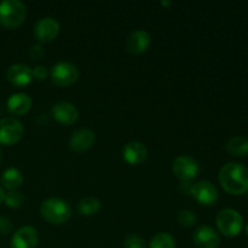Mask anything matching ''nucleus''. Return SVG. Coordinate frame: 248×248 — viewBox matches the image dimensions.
Returning a JSON list of instances; mask_svg holds the SVG:
<instances>
[{
	"mask_svg": "<svg viewBox=\"0 0 248 248\" xmlns=\"http://www.w3.org/2000/svg\"><path fill=\"white\" fill-rule=\"evenodd\" d=\"M227 152L232 156H246L248 154V138L236 136L230 138L225 144Z\"/></svg>",
	"mask_w": 248,
	"mask_h": 248,
	"instance_id": "obj_19",
	"label": "nucleus"
},
{
	"mask_svg": "<svg viewBox=\"0 0 248 248\" xmlns=\"http://www.w3.org/2000/svg\"><path fill=\"white\" fill-rule=\"evenodd\" d=\"M47 75V69L44 65H36L33 68V78L36 80H44Z\"/></svg>",
	"mask_w": 248,
	"mask_h": 248,
	"instance_id": "obj_27",
	"label": "nucleus"
},
{
	"mask_svg": "<svg viewBox=\"0 0 248 248\" xmlns=\"http://www.w3.org/2000/svg\"><path fill=\"white\" fill-rule=\"evenodd\" d=\"M216 224L224 236L234 237L241 232L244 228V219L234 208H223L217 215Z\"/></svg>",
	"mask_w": 248,
	"mask_h": 248,
	"instance_id": "obj_4",
	"label": "nucleus"
},
{
	"mask_svg": "<svg viewBox=\"0 0 248 248\" xmlns=\"http://www.w3.org/2000/svg\"><path fill=\"white\" fill-rule=\"evenodd\" d=\"M177 219H178L179 224L183 225V227H193L196 223L198 218H196V215L190 210H181L177 215Z\"/></svg>",
	"mask_w": 248,
	"mask_h": 248,
	"instance_id": "obj_23",
	"label": "nucleus"
},
{
	"mask_svg": "<svg viewBox=\"0 0 248 248\" xmlns=\"http://www.w3.org/2000/svg\"><path fill=\"white\" fill-rule=\"evenodd\" d=\"M27 9L19 0H4L0 2V24L5 28H16L24 21Z\"/></svg>",
	"mask_w": 248,
	"mask_h": 248,
	"instance_id": "obj_3",
	"label": "nucleus"
},
{
	"mask_svg": "<svg viewBox=\"0 0 248 248\" xmlns=\"http://www.w3.org/2000/svg\"><path fill=\"white\" fill-rule=\"evenodd\" d=\"M246 232H247V235H248V224L246 225Z\"/></svg>",
	"mask_w": 248,
	"mask_h": 248,
	"instance_id": "obj_31",
	"label": "nucleus"
},
{
	"mask_svg": "<svg viewBox=\"0 0 248 248\" xmlns=\"http://www.w3.org/2000/svg\"><path fill=\"white\" fill-rule=\"evenodd\" d=\"M124 245H125L126 248H145L144 239L136 234L128 235L125 239Z\"/></svg>",
	"mask_w": 248,
	"mask_h": 248,
	"instance_id": "obj_24",
	"label": "nucleus"
},
{
	"mask_svg": "<svg viewBox=\"0 0 248 248\" xmlns=\"http://www.w3.org/2000/svg\"><path fill=\"white\" fill-rule=\"evenodd\" d=\"M1 159H2V154H1V150H0V161H1Z\"/></svg>",
	"mask_w": 248,
	"mask_h": 248,
	"instance_id": "obj_30",
	"label": "nucleus"
},
{
	"mask_svg": "<svg viewBox=\"0 0 248 248\" xmlns=\"http://www.w3.org/2000/svg\"><path fill=\"white\" fill-rule=\"evenodd\" d=\"M6 106L9 111H11L15 115H23L31 109V98L26 93L17 92L11 94L6 102Z\"/></svg>",
	"mask_w": 248,
	"mask_h": 248,
	"instance_id": "obj_17",
	"label": "nucleus"
},
{
	"mask_svg": "<svg viewBox=\"0 0 248 248\" xmlns=\"http://www.w3.org/2000/svg\"><path fill=\"white\" fill-rule=\"evenodd\" d=\"M171 4V1H161V5H170Z\"/></svg>",
	"mask_w": 248,
	"mask_h": 248,
	"instance_id": "obj_29",
	"label": "nucleus"
},
{
	"mask_svg": "<svg viewBox=\"0 0 248 248\" xmlns=\"http://www.w3.org/2000/svg\"><path fill=\"white\" fill-rule=\"evenodd\" d=\"M23 133V125L19 120L15 118L0 119V144H15L21 140Z\"/></svg>",
	"mask_w": 248,
	"mask_h": 248,
	"instance_id": "obj_6",
	"label": "nucleus"
},
{
	"mask_svg": "<svg viewBox=\"0 0 248 248\" xmlns=\"http://www.w3.org/2000/svg\"><path fill=\"white\" fill-rule=\"evenodd\" d=\"M79 78V69L72 62H57L51 68V80L58 86H69Z\"/></svg>",
	"mask_w": 248,
	"mask_h": 248,
	"instance_id": "obj_5",
	"label": "nucleus"
},
{
	"mask_svg": "<svg viewBox=\"0 0 248 248\" xmlns=\"http://www.w3.org/2000/svg\"><path fill=\"white\" fill-rule=\"evenodd\" d=\"M60 31V23L50 16L43 17L34 26V36L40 43H48L57 36Z\"/></svg>",
	"mask_w": 248,
	"mask_h": 248,
	"instance_id": "obj_9",
	"label": "nucleus"
},
{
	"mask_svg": "<svg viewBox=\"0 0 248 248\" xmlns=\"http://www.w3.org/2000/svg\"><path fill=\"white\" fill-rule=\"evenodd\" d=\"M6 78L15 86H26L34 79L33 69L27 64L16 63L10 65L6 72Z\"/></svg>",
	"mask_w": 248,
	"mask_h": 248,
	"instance_id": "obj_13",
	"label": "nucleus"
},
{
	"mask_svg": "<svg viewBox=\"0 0 248 248\" xmlns=\"http://www.w3.org/2000/svg\"><path fill=\"white\" fill-rule=\"evenodd\" d=\"M148 155L147 147L140 140H132L127 143L123 149V156L126 162L131 165H138L145 160Z\"/></svg>",
	"mask_w": 248,
	"mask_h": 248,
	"instance_id": "obj_16",
	"label": "nucleus"
},
{
	"mask_svg": "<svg viewBox=\"0 0 248 248\" xmlns=\"http://www.w3.org/2000/svg\"><path fill=\"white\" fill-rule=\"evenodd\" d=\"M150 45V34L147 31L138 29L132 31L126 39V50L130 53H142L149 47Z\"/></svg>",
	"mask_w": 248,
	"mask_h": 248,
	"instance_id": "obj_15",
	"label": "nucleus"
},
{
	"mask_svg": "<svg viewBox=\"0 0 248 248\" xmlns=\"http://www.w3.org/2000/svg\"><path fill=\"white\" fill-rule=\"evenodd\" d=\"M43 218L52 224H63L72 216L69 202L60 198H50L43 201L40 206Z\"/></svg>",
	"mask_w": 248,
	"mask_h": 248,
	"instance_id": "obj_2",
	"label": "nucleus"
},
{
	"mask_svg": "<svg viewBox=\"0 0 248 248\" xmlns=\"http://www.w3.org/2000/svg\"><path fill=\"white\" fill-rule=\"evenodd\" d=\"M149 248H176V240L167 232H159L152 239Z\"/></svg>",
	"mask_w": 248,
	"mask_h": 248,
	"instance_id": "obj_21",
	"label": "nucleus"
},
{
	"mask_svg": "<svg viewBox=\"0 0 248 248\" xmlns=\"http://www.w3.org/2000/svg\"><path fill=\"white\" fill-rule=\"evenodd\" d=\"M219 182L227 193L241 195L248 191V169L239 162H228L220 169Z\"/></svg>",
	"mask_w": 248,
	"mask_h": 248,
	"instance_id": "obj_1",
	"label": "nucleus"
},
{
	"mask_svg": "<svg viewBox=\"0 0 248 248\" xmlns=\"http://www.w3.org/2000/svg\"><path fill=\"white\" fill-rule=\"evenodd\" d=\"M51 113H52L53 119L63 125H70V124L75 123L78 115H79L77 107L70 102L65 101H61L53 104Z\"/></svg>",
	"mask_w": 248,
	"mask_h": 248,
	"instance_id": "obj_11",
	"label": "nucleus"
},
{
	"mask_svg": "<svg viewBox=\"0 0 248 248\" xmlns=\"http://www.w3.org/2000/svg\"><path fill=\"white\" fill-rule=\"evenodd\" d=\"M4 201L6 203V206L11 208H17L21 207L24 202V196L22 195V193L17 190H10L7 193H5Z\"/></svg>",
	"mask_w": 248,
	"mask_h": 248,
	"instance_id": "obj_22",
	"label": "nucleus"
},
{
	"mask_svg": "<svg viewBox=\"0 0 248 248\" xmlns=\"http://www.w3.org/2000/svg\"><path fill=\"white\" fill-rule=\"evenodd\" d=\"M12 223L11 220L5 217H0V234L6 235L12 232Z\"/></svg>",
	"mask_w": 248,
	"mask_h": 248,
	"instance_id": "obj_26",
	"label": "nucleus"
},
{
	"mask_svg": "<svg viewBox=\"0 0 248 248\" xmlns=\"http://www.w3.org/2000/svg\"><path fill=\"white\" fill-rule=\"evenodd\" d=\"M96 140V135L90 128H81L78 130L70 136L69 147L74 152H85L93 145Z\"/></svg>",
	"mask_w": 248,
	"mask_h": 248,
	"instance_id": "obj_14",
	"label": "nucleus"
},
{
	"mask_svg": "<svg viewBox=\"0 0 248 248\" xmlns=\"http://www.w3.org/2000/svg\"><path fill=\"white\" fill-rule=\"evenodd\" d=\"M189 194L198 201L199 203L205 206H212L217 202L218 196V189L213 183L208 181H201L198 183L193 184L190 186Z\"/></svg>",
	"mask_w": 248,
	"mask_h": 248,
	"instance_id": "obj_8",
	"label": "nucleus"
},
{
	"mask_svg": "<svg viewBox=\"0 0 248 248\" xmlns=\"http://www.w3.org/2000/svg\"><path fill=\"white\" fill-rule=\"evenodd\" d=\"M4 196H5V191L4 189H2V186H0V203L4 201Z\"/></svg>",
	"mask_w": 248,
	"mask_h": 248,
	"instance_id": "obj_28",
	"label": "nucleus"
},
{
	"mask_svg": "<svg viewBox=\"0 0 248 248\" xmlns=\"http://www.w3.org/2000/svg\"><path fill=\"white\" fill-rule=\"evenodd\" d=\"M0 181H1L2 188L7 189L9 191L16 190L23 183V174L19 170L15 169V167H10V169L5 170L2 172Z\"/></svg>",
	"mask_w": 248,
	"mask_h": 248,
	"instance_id": "obj_18",
	"label": "nucleus"
},
{
	"mask_svg": "<svg viewBox=\"0 0 248 248\" xmlns=\"http://www.w3.org/2000/svg\"><path fill=\"white\" fill-rule=\"evenodd\" d=\"M38 241L39 235L35 228L26 225L12 235L11 248H35Z\"/></svg>",
	"mask_w": 248,
	"mask_h": 248,
	"instance_id": "obj_10",
	"label": "nucleus"
},
{
	"mask_svg": "<svg viewBox=\"0 0 248 248\" xmlns=\"http://www.w3.org/2000/svg\"><path fill=\"white\" fill-rule=\"evenodd\" d=\"M77 210L81 216H93L101 210V201L93 196H87L79 201Z\"/></svg>",
	"mask_w": 248,
	"mask_h": 248,
	"instance_id": "obj_20",
	"label": "nucleus"
},
{
	"mask_svg": "<svg viewBox=\"0 0 248 248\" xmlns=\"http://www.w3.org/2000/svg\"><path fill=\"white\" fill-rule=\"evenodd\" d=\"M172 171L177 178L183 182H189L195 178L200 172V165L194 157L189 155H181L172 165Z\"/></svg>",
	"mask_w": 248,
	"mask_h": 248,
	"instance_id": "obj_7",
	"label": "nucleus"
},
{
	"mask_svg": "<svg viewBox=\"0 0 248 248\" xmlns=\"http://www.w3.org/2000/svg\"><path fill=\"white\" fill-rule=\"evenodd\" d=\"M194 244L199 248H217L220 244L218 232L208 225L199 227L193 234Z\"/></svg>",
	"mask_w": 248,
	"mask_h": 248,
	"instance_id": "obj_12",
	"label": "nucleus"
},
{
	"mask_svg": "<svg viewBox=\"0 0 248 248\" xmlns=\"http://www.w3.org/2000/svg\"><path fill=\"white\" fill-rule=\"evenodd\" d=\"M29 56L31 60H40L44 56V48L40 44H34L29 50Z\"/></svg>",
	"mask_w": 248,
	"mask_h": 248,
	"instance_id": "obj_25",
	"label": "nucleus"
}]
</instances>
